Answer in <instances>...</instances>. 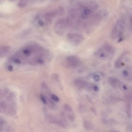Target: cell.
<instances>
[{
	"label": "cell",
	"instance_id": "1",
	"mask_svg": "<svg viewBox=\"0 0 132 132\" xmlns=\"http://www.w3.org/2000/svg\"><path fill=\"white\" fill-rule=\"evenodd\" d=\"M5 99L0 102V112L10 115H14L16 113L15 96L10 92H5Z\"/></svg>",
	"mask_w": 132,
	"mask_h": 132
},
{
	"label": "cell",
	"instance_id": "2",
	"mask_svg": "<svg viewBox=\"0 0 132 132\" xmlns=\"http://www.w3.org/2000/svg\"><path fill=\"white\" fill-rule=\"evenodd\" d=\"M68 25L67 18L59 20L56 22L54 26V30L55 32L59 35H63Z\"/></svg>",
	"mask_w": 132,
	"mask_h": 132
},
{
	"label": "cell",
	"instance_id": "3",
	"mask_svg": "<svg viewBox=\"0 0 132 132\" xmlns=\"http://www.w3.org/2000/svg\"><path fill=\"white\" fill-rule=\"evenodd\" d=\"M125 22L122 19H119L117 21L113 28L112 34L115 36L118 33L119 37L120 36L123 32L124 28Z\"/></svg>",
	"mask_w": 132,
	"mask_h": 132
},
{
	"label": "cell",
	"instance_id": "4",
	"mask_svg": "<svg viewBox=\"0 0 132 132\" xmlns=\"http://www.w3.org/2000/svg\"><path fill=\"white\" fill-rule=\"evenodd\" d=\"M67 37L70 42L75 45L79 44L84 39L82 35L77 33H69L67 35Z\"/></svg>",
	"mask_w": 132,
	"mask_h": 132
},
{
	"label": "cell",
	"instance_id": "5",
	"mask_svg": "<svg viewBox=\"0 0 132 132\" xmlns=\"http://www.w3.org/2000/svg\"><path fill=\"white\" fill-rule=\"evenodd\" d=\"M66 59L69 64L73 67H77L80 63L79 60L74 56H69L67 57Z\"/></svg>",
	"mask_w": 132,
	"mask_h": 132
},
{
	"label": "cell",
	"instance_id": "6",
	"mask_svg": "<svg viewBox=\"0 0 132 132\" xmlns=\"http://www.w3.org/2000/svg\"><path fill=\"white\" fill-rule=\"evenodd\" d=\"M57 15H58V14L56 10L46 13L44 15V17L46 21L50 22L54 17Z\"/></svg>",
	"mask_w": 132,
	"mask_h": 132
},
{
	"label": "cell",
	"instance_id": "7",
	"mask_svg": "<svg viewBox=\"0 0 132 132\" xmlns=\"http://www.w3.org/2000/svg\"><path fill=\"white\" fill-rule=\"evenodd\" d=\"M10 50L8 46L0 45V57L5 56L9 52Z\"/></svg>",
	"mask_w": 132,
	"mask_h": 132
},
{
	"label": "cell",
	"instance_id": "8",
	"mask_svg": "<svg viewBox=\"0 0 132 132\" xmlns=\"http://www.w3.org/2000/svg\"><path fill=\"white\" fill-rule=\"evenodd\" d=\"M75 85L80 89L84 87L87 84L86 81L79 79H76L75 81Z\"/></svg>",
	"mask_w": 132,
	"mask_h": 132
},
{
	"label": "cell",
	"instance_id": "9",
	"mask_svg": "<svg viewBox=\"0 0 132 132\" xmlns=\"http://www.w3.org/2000/svg\"><path fill=\"white\" fill-rule=\"evenodd\" d=\"M108 81L109 83L113 87L116 88L117 84L119 81V80L114 77H110L108 78Z\"/></svg>",
	"mask_w": 132,
	"mask_h": 132
},
{
	"label": "cell",
	"instance_id": "10",
	"mask_svg": "<svg viewBox=\"0 0 132 132\" xmlns=\"http://www.w3.org/2000/svg\"><path fill=\"white\" fill-rule=\"evenodd\" d=\"M52 80L54 82H57L60 88L63 89V87L61 84L60 80V78L58 74L56 73H54L53 74L51 77Z\"/></svg>",
	"mask_w": 132,
	"mask_h": 132
},
{
	"label": "cell",
	"instance_id": "11",
	"mask_svg": "<svg viewBox=\"0 0 132 132\" xmlns=\"http://www.w3.org/2000/svg\"><path fill=\"white\" fill-rule=\"evenodd\" d=\"M83 126L84 129L87 130H91L94 128L93 123L87 121H85L84 122Z\"/></svg>",
	"mask_w": 132,
	"mask_h": 132
},
{
	"label": "cell",
	"instance_id": "12",
	"mask_svg": "<svg viewBox=\"0 0 132 132\" xmlns=\"http://www.w3.org/2000/svg\"><path fill=\"white\" fill-rule=\"evenodd\" d=\"M7 125L5 120L0 117V132L4 131L7 129Z\"/></svg>",
	"mask_w": 132,
	"mask_h": 132
},
{
	"label": "cell",
	"instance_id": "13",
	"mask_svg": "<svg viewBox=\"0 0 132 132\" xmlns=\"http://www.w3.org/2000/svg\"><path fill=\"white\" fill-rule=\"evenodd\" d=\"M29 0H19L18 3V6L22 8L26 7L28 4Z\"/></svg>",
	"mask_w": 132,
	"mask_h": 132
},
{
	"label": "cell",
	"instance_id": "14",
	"mask_svg": "<svg viewBox=\"0 0 132 132\" xmlns=\"http://www.w3.org/2000/svg\"><path fill=\"white\" fill-rule=\"evenodd\" d=\"M104 47L105 50L108 52L111 53L113 52V48L110 45L108 44H106L105 45Z\"/></svg>",
	"mask_w": 132,
	"mask_h": 132
},
{
	"label": "cell",
	"instance_id": "15",
	"mask_svg": "<svg viewBox=\"0 0 132 132\" xmlns=\"http://www.w3.org/2000/svg\"><path fill=\"white\" fill-rule=\"evenodd\" d=\"M55 123L62 128H65L66 127L65 124L63 121L57 120Z\"/></svg>",
	"mask_w": 132,
	"mask_h": 132
},
{
	"label": "cell",
	"instance_id": "16",
	"mask_svg": "<svg viewBox=\"0 0 132 132\" xmlns=\"http://www.w3.org/2000/svg\"><path fill=\"white\" fill-rule=\"evenodd\" d=\"M64 109L67 112H71L72 111V109L71 107L67 104H65L64 105Z\"/></svg>",
	"mask_w": 132,
	"mask_h": 132
},
{
	"label": "cell",
	"instance_id": "17",
	"mask_svg": "<svg viewBox=\"0 0 132 132\" xmlns=\"http://www.w3.org/2000/svg\"><path fill=\"white\" fill-rule=\"evenodd\" d=\"M58 15H62L64 12V10L63 7L61 6H60L57 9Z\"/></svg>",
	"mask_w": 132,
	"mask_h": 132
},
{
	"label": "cell",
	"instance_id": "18",
	"mask_svg": "<svg viewBox=\"0 0 132 132\" xmlns=\"http://www.w3.org/2000/svg\"><path fill=\"white\" fill-rule=\"evenodd\" d=\"M40 100L43 103L45 104H46L47 103V101L45 98L43 94L42 93L40 94Z\"/></svg>",
	"mask_w": 132,
	"mask_h": 132
},
{
	"label": "cell",
	"instance_id": "19",
	"mask_svg": "<svg viewBox=\"0 0 132 132\" xmlns=\"http://www.w3.org/2000/svg\"><path fill=\"white\" fill-rule=\"evenodd\" d=\"M67 116L68 118L71 121H74L75 119L74 116L72 114L69 113L67 114Z\"/></svg>",
	"mask_w": 132,
	"mask_h": 132
},
{
	"label": "cell",
	"instance_id": "20",
	"mask_svg": "<svg viewBox=\"0 0 132 132\" xmlns=\"http://www.w3.org/2000/svg\"><path fill=\"white\" fill-rule=\"evenodd\" d=\"M90 109L91 111L94 115L96 116H97V112L96 108L94 107H91L90 108Z\"/></svg>",
	"mask_w": 132,
	"mask_h": 132
},
{
	"label": "cell",
	"instance_id": "21",
	"mask_svg": "<svg viewBox=\"0 0 132 132\" xmlns=\"http://www.w3.org/2000/svg\"><path fill=\"white\" fill-rule=\"evenodd\" d=\"M51 97L52 99L56 102H58L59 100V98L57 96L53 94H52Z\"/></svg>",
	"mask_w": 132,
	"mask_h": 132
},
{
	"label": "cell",
	"instance_id": "22",
	"mask_svg": "<svg viewBox=\"0 0 132 132\" xmlns=\"http://www.w3.org/2000/svg\"><path fill=\"white\" fill-rule=\"evenodd\" d=\"M39 17L38 18V24L41 27H43L45 25V23L42 20L39 19Z\"/></svg>",
	"mask_w": 132,
	"mask_h": 132
},
{
	"label": "cell",
	"instance_id": "23",
	"mask_svg": "<svg viewBox=\"0 0 132 132\" xmlns=\"http://www.w3.org/2000/svg\"><path fill=\"white\" fill-rule=\"evenodd\" d=\"M41 86L43 89H48V87L47 85L45 82H43L41 84Z\"/></svg>",
	"mask_w": 132,
	"mask_h": 132
},
{
	"label": "cell",
	"instance_id": "24",
	"mask_svg": "<svg viewBox=\"0 0 132 132\" xmlns=\"http://www.w3.org/2000/svg\"><path fill=\"white\" fill-rule=\"evenodd\" d=\"M86 97L88 101L91 104H94V102L92 101L91 98L88 95H86Z\"/></svg>",
	"mask_w": 132,
	"mask_h": 132
},
{
	"label": "cell",
	"instance_id": "25",
	"mask_svg": "<svg viewBox=\"0 0 132 132\" xmlns=\"http://www.w3.org/2000/svg\"><path fill=\"white\" fill-rule=\"evenodd\" d=\"M93 78L96 81H98L100 79V77L98 75H94Z\"/></svg>",
	"mask_w": 132,
	"mask_h": 132
},
{
	"label": "cell",
	"instance_id": "26",
	"mask_svg": "<svg viewBox=\"0 0 132 132\" xmlns=\"http://www.w3.org/2000/svg\"><path fill=\"white\" fill-rule=\"evenodd\" d=\"M123 75L124 77H127L128 75V72L126 70H124L122 72Z\"/></svg>",
	"mask_w": 132,
	"mask_h": 132
},
{
	"label": "cell",
	"instance_id": "27",
	"mask_svg": "<svg viewBox=\"0 0 132 132\" xmlns=\"http://www.w3.org/2000/svg\"><path fill=\"white\" fill-rule=\"evenodd\" d=\"M102 121L104 124H107L109 122L108 120L105 118H103L102 119Z\"/></svg>",
	"mask_w": 132,
	"mask_h": 132
},
{
	"label": "cell",
	"instance_id": "28",
	"mask_svg": "<svg viewBox=\"0 0 132 132\" xmlns=\"http://www.w3.org/2000/svg\"><path fill=\"white\" fill-rule=\"evenodd\" d=\"M37 61L38 63L39 64L42 65L44 64V61L41 59H38Z\"/></svg>",
	"mask_w": 132,
	"mask_h": 132
},
{
	"label": "cell",
	"instance_id": "29",
	"mask_svg": "<svg viewBox=\"0 0 132 132\" xmlns=\"http://www.w3.org/2000/svg\"><path fill=\"white\" fill-rule=\"evenodd\" d=\"M94 89L96 92H98L99 90L98 87L96 85L94 86L93 87Z\"/></svg>",
	"mask_w": 132,
	"mask_h": 132
},
{
	"label": "cell",
	"instance_id": "30",
	"mask_svg": "<svg viewBox=\"0 0 132 132\" xmlns=\"http://www.w3.org/2000/svg\"><path fill=\"white\" fill-rule=\"evenodd\" d=\"M110 121L113 123L117 124L118 123V122L117 120L113 119H111L110 120Z\"/></svg>",
	"mask_w": 132,
	"mask_h": 132
},
{
	"label": "cell",
	"instance_id": "31",
	"mask_svg": "<svg viewBox=\"0 0 132 132\" xmlns=\"http://www.w3.org/2000/svg\"><path fill=\"white\" fill-rule=\"evenodd\" d=\"M102 115L104 118H105L107 117V115L106 113L104 112H103L102 113Z\"/></svg>",
	"mask_w": 132,
	"mask_h": 132
},
{
	"label": "cell",
	"instance_id": "32",
	"mask_svg": "<svg viewBox=\"0 0 132 132\" xmlns=\"http://www.w3.org/2000/svg\"><path fill=\"white\" fill-rule=\"evenodd\" d=\"M105 55L104 53H102L100 55V56L102 58L104 57Z\"/></svg>",
	"mask_w": 132,
	"mask_h": 132
},
{
	"label": "cell",
	"instance_id": "33",
	"mask_svg": "<svg viewBox=\"0 0 132 132\" xmlns=\"http://www.w3.org/2000/svg\"><path fill=\"white\" fill-rule=\"evenodd\" d=\"M123 89L125 90H126L127 89V87L125 85H124L123 86Z\"/></svg>",
	"mask_w": 132,
	"mask_h": 132
},
{
	"label": "cell",
	"instance_id": "34",
	"mask_svg": "<svg viewBox=\"0 0 132 132\" xmlns=\"http://www.w3.org/2000/svg\"><path fill=\"white\" fill-rule=\"evenodd\" d=\"M2 92L1 90H0V98L2 97Z\"/></svg>",
	"mask_w": 132,
	"mask_h": 132
},
{
	"label": "cell",
	"instance_id": "35",
	"mask_svg": "<svg viewBox=\"0 0 132 132\" xmlns=\"http://www.w3.org/2000/svg\"><path fill=\"white\" fill-rule=\"evenodd\" d=\"M4 0H0V3L2 2Z\"/></svg>",
	"mask_w": 132,
	"mask_h": 132
},
{
	"label": "cell",
	"instance_id": "36",
	"mask_svg": "<svg viewBox=\"0 0 132 132\" xmlns=\"http://www.w3.org/2000/svg\"><path fill=\"white\" fill-rule=\"evenodd\" d=\"M10 1H14L16 0H10Z\"/></svg>",
	"mask_w": 132,
	"mask_h": 132
},
{
	"label": "cell",
	"instance_id": "37",
	"mask_svg": "<svg viewBox=\"0 0 132 132\" xmlns=\"http://www.w3.org/2000/svg\"><path fill=\"white\" fill-rule=\"evenodd\" d=\"M1 14H0V16L1 17Z\"/></svg>",
	"mask_w": 132,
	"mask_h": 132
}]
</instances>
